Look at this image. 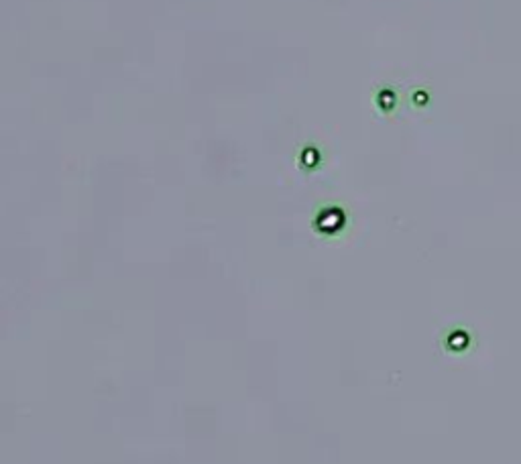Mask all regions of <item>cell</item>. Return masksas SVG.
<instances>
[{
	"mask_svg": "<svg viewBox=\"0 0 521 464\" xmlns=\"http://www.w3.org/2000/svg\"><path fill=\"white\" fill-rule=\"evenodd\" d=\"M456 344H460L462 348H467V344H468V336H467V334H462V332H458V336H452V338H450V346H456Z\"/></svg>",
	"mask_w": 521,
	"mask_h": 464,
	"instance_id": "6da1fadb",
	"label": "cell"
}]
</instances>
